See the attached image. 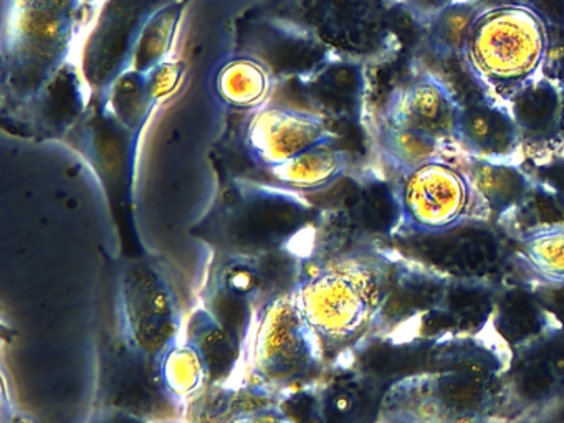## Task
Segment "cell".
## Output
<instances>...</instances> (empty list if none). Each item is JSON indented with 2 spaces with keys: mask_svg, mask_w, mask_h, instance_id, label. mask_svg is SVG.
I'll use <instances>...</instances> for the list:
<instances>
[{
  "mask_svg": "<svg viewBox=\"0 0 564 423\" xmlns=\"http://www.w3.org/2000/svg\"><path fill=\"white\" fill-rule=\"evenodd\" d=\"M371 395L368 377L339 364L328 367L315 382L279 400L293 423H365Z\"/></svg>",
  "mask_w": 564,
  "mask_h": 423,
  "instance_id": "obj_10",
  "label": "cell"
},
{
  "mask_svg": "<svg viewBox=\"0 0 564 423\" xmlns=\"http://www.w3.org/2000/svg\"><path fill=\"white\" fill-rule=\"evenodd\" d=\"M455 141L474 158L505 161L517 151L520 135L510 112L490 96L462 105Z\"/></svg>",
  "mask_w": 564,
  "mask_h": 423,
  "instance_id": "obj_12",
  "label": "cell"
},
{
  "mask_svg": "<svg viewBox=\"0 0 564 423\" xmlns=\"http://www.w3.org/2000/svg\"><path fill=\"white\" fill-rule=\"evenodd\" d=\"M481 200L470 175L434 159L402 174L398 187L401 221L417 234H442L464 224Z\"/></svg>",
  "mask_w": 564,
  "mask_h": 423,
  "instance_id": "obj_8",
  "label": "cell"
},
{
  "mask_svg": "<svg viewBox=\"0 0 564 423\" xmlns=\"http://www.w3.org/2000/svg\"><path fill=\"white\" fill-rule=\"evenodd\" d=\"M375 142L382 162L401 175L437 159L444 145L384 109L376 122Z\"/></svg>",
  "mask_w": 564,
  "mask_h": 423,
  "instance_id": "obj_16",
  "label": "cell"
},
{
  "mask_svg": "<svg viewBox=\"0 0 564 423\" xmlns=\"http://www.w3.org/2000/svg\"><path fill=\"white\" fill-rule=\"evenodd\" d=\"M335 132L322 116L283 105L257 109L246 131V145L260 171L292 161L318 145L332 144Z\"/></svg>",
  "mask_w": 564,
  "mask_h": 423,
  "instance_id": "obj_9",
  "label": "cell"
},
{
  "mask_svg": "<svg viewBox=\"0 0 564 423\" xmlns=\"http://www.w3.org/2000/svg\"><path fill=\"white\" fill-rule=\"evenodd\" d=\"M183 339L199 350L210 373L213 389L237 386L242 367V343L204 306L196 307L184 324Z\"/></svg>",
  "mask_w": 564,
  "mask_h": 423,
  "instance_id": "obj_14",
  "label": "cell"
},
{
  "mask_svg": "<svg viewBox=\"0 0 564 423\" xmlns=\"http://www.w3.org/2000/svg\"><path fill=\"white\" fill-rule=\"evenodd\" d=\"M299 268V257L290 248L260 254L214 251L200 288V306L243 346L257 311L295 288Z\"/></svg>",
  "mask_w": 564,
  "mask_h": 423,
  "instance_id": "obj_6",
  "label": "cell"
},
{
  "mask_svg": "<svg viewBox=\"0 0 564 423\" xmlns=\"http://www.w3.org/2000/svg\"><path fill=\"white\" fill-rule=\"evenodd\" d=\"M127 410L151 423H184V412L164 390L160 360L131 349L105 326L98 330V387L94 409Z\"/></svg>",
  "mask_w": 564,
  "mask_h": 423,
  "instance_id": "obj_7",
  "label": "cell"
},
{
  "mask_svg": "<svg viewBox=\"0 0 564 423\" xmlns=\"http://www.w3.org/2000/svg\"><path fill=\"white\" fill-rule=\"evenodd\" d=\"M186 65L181 62H164L151 69L150 73H141L144 76V95L148 105L154 106L173 95L174 89L183 82Z\"/></svg>",
  "mask_w": 564,
  "mask_h": 423,
  "instance_id": "obj_22",
  "label": "cell"
},
{
  "mask_svg": "<svg viewBox=\"0 0 564 423\" xmlns=\"http://www.w3.org/2000/svg\"><path fill=\"white\" fill-rule=\"evenodd\" d=\"M160 379L167 395L183 409L184 420L187 410L214 390L199 350L183 336L161 356Z\"/></svg>",
  "mask_w": 564,
  "mask_h": 423,
  "instance_id": "obj_17",
  "label": "cell"
},
{
  "mask_svg": "<svg viewBox=\"0 0 564 423\" xmlns=\"http://www.w3.org/2000/svg\"><path fill=\"white\" fill-rule=\"evenodd\" d=\"M300 313L326 366L345 364L375 330L389 296L391 267L368 241L296 245Z\"/></svg>",
  "mask_w": 564,
  "mask_h": 423,
  "instance_id": "obj_1",
  "label": "cell"
},
{
  "mask_svg": "<svg viewBox=\"0 0 564 423\" xmlns=\"http://www.w3.org/2000/svg\"><path fill=\"white\" fill-rule=\"evenodd\" d=\"M557 83H560L561 93L564 96V63L561 65L560 73H557Z\"/></svg>",
  "mask_w": 564,
  "mask_h": 423,
  "instance_id": "obj_24",
  "label": "cell"
},
{
  "mask_svg": "<svg viewBox=\"0 0 564 423\" xmlns=\"http://www.w3.org/2000/svg\"><path fill=\"white\" fill-rule=\"evenodd\" d=\"M468 175L484 204L495 212H505L517 204L528 188L523 172L505 161L474 158Z\"/></svg>",
  "mask_w": 564,
  "mask_h": 423,
  "instance_id": "obj_20",
  "label": "cell"
},
{
  "mask_svg": "<svg viewBox=\"0 0 564 423\" xmlns=\"http://www.w3.org/2000/svg\"><path fill=\"white\" fill-rule=\"evenodd\" d=\"M184 324L180 286L166 261L134 258L108 278L101 326L131 349L160 360L181 339Z\"/></svg>",
  "mask_w": 564,
  "mask_h": 423,
  "instance_id": "obj_4",
  "label": "cell"
},
{
  "mask_svg": "<svg viewBox=\"0 0 564 423\" xmlns=\"http://www.w3.org/2000/svg\"><path fill=\"white\" fill-rule=\"evenodd\" d=\"M547 29L533 7H488L471 25L465 68L494 99H508L533 82L547 53Z\"/></svg>",
  "mask_w": 564,
  "mask_h": 423,
  "instance_id": "obj_5",
  "label": "cell"
},
{
  "mask_svg": "<svg viewBox=\"0 0 564 423\" xmlns=\"http://www.w3.org/2000/svg\"><path fill=\"white\" fill-rule=\"evenodd\" d=\"M273 88L269 66L253 56H237L217 72L216 93L224 105L240 111L260 109Z\"/></svg>",
  "mask_w": 564,
  "mask_h": 423,
  "instance_id": "obj_18",
  "label": "cell"
},
{
  "mask_svg": "<svg viewBox=\"0 0 564 423\" xmlns=\"http://www.w3.org/2000/svg\"><path fill=\"white\" fill-rule=\"evenodd\" d=\"M484 6L478 0H454L429 17V46L435 55L452 58L464 55L471 25Z\"/></svg>",
  "mask_w": 564,
  "mask_h": 423,
  "instance_id": "obj_19",
  "label": "cell"
},
{
  "mask_svg": "<svg viewBox=\"0 0 564 423\" xmlns=\"http://www.w3.org/2000/svg\"><path fill=\"white\" fill-rule=\"evenodd\" d=\"M521 250L541 276L564 281V225H547L527 231Z\"/></svg>",
  "mask_w": 564,
  "mask_h": 423,
  "instance_id": "obj_21",
  "label": "cell"
},
{
  "mask_svg": "<svg viewBox=\"0 0 564 423\" xmlns=\"http://www.w3.org/2000/svg\"><path fill=\"white\" fill-rule=\"evenodd\" d=\"M87 423H151L143 416L134 415L127 410L110 409V406H100L94 409L90 420Z\"/></svg>",
  "mask_w": 564,
  "mask_h": 423,
  "instance_id": "obj_23",
  "label": "cell"
},
{
  "mask_svg": "<svg viewBox=\"0 0 564 423\" xmlns=\"http://www.w3.org/2000/svg\"><path fill=\"white\" fill-rule=\"evenodd\" d=\"M100 6L97 0H2V106L24 115L41 105L55 79L74 65Z\"/></svg>",
  "mask_w": 564,
  "mask_h": 423,
  "instance_id": "obj_2",
  "label": "cell"
},
{
  "mask_svg": "<svg viewBox=\"0 0 564 423\" xmlns=\"http://www.w3.org/2000/svg\"><path fill=\"white\" fill-rule=\"evenodd\" d=\"M351 158L338 145L325 144L305 154L262 171L273 185L303 194H316L341 181L349 171Z\"/></svg>",
  "mask_w": 564,
  "mask_h": 423,
  "instance_id": "obj_15",
  "label": "cell"
},
{
  "mask_svg": "<svg viewBox=\"0 0 564 423\" xmlns=\"http://www.w3.org/2000/svg\"><path fill=\"white\" fill-rule=\"evenodd\" d=\"M382 109L442 144L457 139L462 105L454 91L432 73H421L395 89Z\"/></svg>",
  "mask_w": 564,
  "mask_h": 423,
  "instance_id": "obj_11",
  "label": "cell"
},
{
  "mask_svg": "<svg viewBox=\"0 0 564 423\" xmlns=\"http://www.w3.org/2000/svg\"><path fill=\"white\" fill-rule=\"evenodd\" d=\"M184 423H293L279 397L240 386L214 389L186 412Z\"/></svg>",
  "mask_w": 564,
  "mask_h": 423,
  "instance_id": "obj_13",
  "label": "cell"
},
{
  "mask_svg": "<svg viewBox=\"0 0 564 423\" xmlns=\"http://www.w3.org/2000/svg\"><path fill=\"white\" fill-rule=\"evenodd\" d=\"M326 369L293 288L260 307L250 321L237 386L280 399L315 382Z\"/></svg>",
  "mask_w": 564,
  "mask_h": 423,
  "instance_id": "obj_3",
  "label": "cell"
}]
</instances>
